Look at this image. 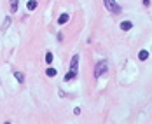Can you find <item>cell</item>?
<instances>
[{"label": "cell", "mask_w": 152, "mask_h": 124, "mask_svg": "<svg viewBox=\"0 0 152 124\" xmlns=\"http://www.w3.org/2000/svg\"><path fill=\"white\" fill-rule=\"evenodd\" d=\"M77 66H79V54H75L70 61V72L65 75V80H72V79H75L77 75Z\"/></svg>", "instance_id": "obj_1"}, {"label": "cell", "mask_w": 152, "mask_h": 124, "mask_svg": "<svg viewBox=\"0 0 152 124\" xmlns=\"http://www.w3.org/2000/svg\"><path fill=\"white\" fill-rule=\"evenodd\" d=\"M103 5H105L107 11L114 12V14H119V12H121V5L117 4L115 0H103Z\"/></svg>", "instance_id": "obj_2"}, {"label": "cell", "mask_w": 152, "mask_h": 124, "mask_svg": "<svg viewBox=\"0 0 152 124\" xmlns=\"http://www.w3.org/2000/svg\"><path fill=\"white\" fill-rule=\"evenodd\" d=\"M105 72H107V61H105V59H101L98 65H96V68H94V75H96V77H101Z\"/></svg>", "instance_id": "obj_3"}, {"label": "cell", "mask_w": 152, "mask_h": 124, "mask_svg": "<svg viewBox=\"0 0 152 124\" xmlns=\"http://www.w3.org/2000/svg\"><path fill=\"white\" fill-rule=\"evenodd\" d=\"M133 28V23L131 21H123L121 23V30H124V32H128V30H131Z\"/></svg>", "instance_id": "obj_4"}, {"label": "cell", "mask_w": 152, "mask_h": 124, "mask_svg": "<svg viewBox=\"0 0 152 124\" xmlns=\"http://www.w3.org/2000/svg\"><path fill=\"white\" fill-rule=\"evenodd\" d=\"M138 58H140L142 61H147V59H149V51H145V49L140 51V53H138Z\"/></svg>", "instance_id": "obj_5"}, {"label": "cell", "mask_w": 152, "mask_h": 124, "mask_svg": "<svg viewBox=\"0 0 152 124\" xmlns=\"http://www.w3.org/2000/svg\"><path fill=\"white\" fill-rule=\"evenodd\" d=\"M26 7H28V11H35L37 9V0H28Z\"/></svg>", "instance_id": "obj_6"}, {"label": "cell", "mask_w": 152, "mask_h": 124, "mask_svg": "<svg viewBox=\"0 0 152 124\" xmlns=\"http://www.w3.org/2000/svg\"><path fill=\"white\" fill-rule=\"evenodd\" d=\"M16 11H18V0H11V12L14 14Z\"/></svg>", "instance_id": "obj_7"}, {"label": "cell", "mask_w": 152, "mask_h": 124, "mask_svg": "<svg viewBox=\"0 0 152 124\" xmlns=\"http://www.w3.org/2000/svg\"><path fill=\"white\" fill-rule=\"evenodd\" d=\"M66 21H68V14H61V16H59V19H58L59 24H65Z\"/></svg>", "instance_id": "obj_8"}, {"label": "cell", "mask_w": 152, "mask_h": 124, "mask_svg": "<svg viewBox=\"0 0 152 124\" xmlns=\"http://www.w3.org/2000/svg\"><path fill=\"white\" fill-rule=\"evenodd\" d=\"M7 26H11V18L7 16L5 21H4V24H2V30H7Z\"/></svg>", "instance_id": "obj_9"}, {"label": "cell", "mask_w": 152, "mask_h": 124, "mask_svg": "<svg viewBox=\"0 0 152 124\" xmlns=\"http://www.w3.org/2000/svg\"><path fill=\"white\" fill-rule=\"evenodd\" d=\"M46 73H47V77H54L56 75V70H54V68H47Z\"/></svg>", "instance_id": "obj_10"}, {"label": "cell", "mask_w": 152, "mask_h": 124, "mask_svg": "<svg viewBox=\"0 0 152 124\" xmlns=\"http://www.w3.org/2000/svg\"><path fill=\"white\" fill-rule=\"evenodd\" d=\"M14 75H16V79H18L19 82H23V80H25V77L21 75V73H19V72H14Z\"/></svg>", "instance_id": "obj_11"}, {"label": "cell", "mask_w": 152, "mask_h": 124, "mask_svg": "<svg viewBox=\"0 0 152 124\" xmlns=\"http://www.w3.org/2000/svg\"><path fill=\"white\" fill-rule=\"evenodd\" d=\"M53 59H54V58H53V53H47V54H46V61H47V63H51Z\"/></svg>", "instance_id": "obj_12"}, {"label": "cell", "mask_w": 152, "mask_h": 124, "mask_svg": "<svg viewBox=\"0 0 152 124\" xmlns=\"http://www.w3.org/2000/svg\"><path fill=\"white\" fill-rule=\"evenodd\" d=\"M74 114H75V115H79V114H81V108H79V107H77V108H74Z\"/></svg>", "instance_id": "obj_13"}]
</instances>
